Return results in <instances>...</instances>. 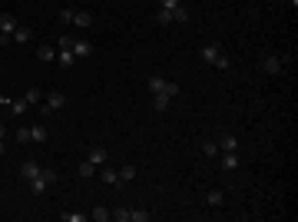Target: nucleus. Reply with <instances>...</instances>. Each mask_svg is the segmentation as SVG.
<instances>
[{"mask_svg": "<svg viewBox=\"0 0 298 222\" xmlns=\"http://www.w3.org/2000/svg\"><path fill=\"white\" fill-rule=\"evenodd\" d=\"M199 60L209 63V67H219V70H229V67H232V60L222 53V47H219V43H205L202 50H199Z\"/></svg>", "mask_w": 298, "mask_h": 222, "instance_id": "f257e3e1", "label": "nucleus"}, {"mask_svg": "<svg viewBox=\"0 0 298 222\" xmlns=\"http://www.w3.org/2000/svg\"><path fill=\"white\" fill-rule=\"evenodd\" d=\"M53 183H56V172H53V169H40V172L27 186H30V192H33V196H40V192H47V186H53Z\"/></svg>", "mask_w": 298, "mask_h": 222, "instance_id": "f03ea898", "label": "nucleus"}, {"mask_svg": "<svg viewBox=\"0 0 298 222\" xmlns=\"http://www.w3.org/2000/svg\"><path fill=\"white\" fill-rule=\"evenodd\" d=\"M66 106V96L60 90H53V93H47V106H40V116H50L53 110H63Z\"/></svg>", "mask_w": 298, "mask_h": 222, "instance_id": "7ed1b4c3", "label": "nucleus"}, {"mask_svg": "<svg viewBox=\"0 0 298 222\" xmlns=\"http://www.w3.org/2000/svg\"><path fill=\"white\" fill-rule=\"evenodd\" d=\"M281 67H285V63H281V56H279V53H265V56H262V70H265L268 76H279V73H281Z\"/></svg>", "mask_w": 298, "mask_h": 222, "instance_id": "20e7f679", "label": "nucleus"}, {"mask_svg": "<svg viewBox=\"0 0 298 222\" xmlns=\"http://www.w3.org/2000/svg\"><path fill=\"white\" fill-rule=\"evenodd\" d=\"M219 166H222V172H235L239 169V153L232 149V153H219Z\"/></svg>", "mask_w": 298, "mask_h": 222, "instance_id": "39448f33", "label": "nucleus"}, {"mask_svg": "<svg viewBox=\"0 0 298 222\" xmlns=\"http://www.w3.org/2000/svg\"><path fill=\"white\" fill-rule=\"evenodd\" d=\"M70 50H73L76 60H86V56H93V43H90V40H73Z\"/></svg>", "mask_w": 298, "mask_h": 222, "instance_id": "423d86ee", "label": "nucleus"}, {"mask_svg": "<svg viewBox=\"0 0 298 222\" xmlns=\"http://www.w3.org/2000/svg\"><path fill=\"white\" fill-rule=\"evenodd\" d=\"M86 159H90L93 166H106V163H110V153H106L103 146H93L90 153H86Z\"/></svg>", "mask_w": 298, "mask_h": 222, "instance_id": "0eeeda50", "label": "nucleus"}, {"mask_svg": "<svg viewBox=\"0 0 298 222\" xmlns=\"http://www.w3.org/2000/svg\"><path fill=\"white\" fill-rule=\"evenodd\" d=\"M215 143H219V153H232V149H239V139H235L232 133H222Z\"/></svg>", "mask_w": 298, "mask_h": 222, "instance_id": "6e6552de", "label": "nucleus"}, {"mask_svg": "<svg viewBox=\"0 0 298 222\" xmlns=\"http://www.w3.org/2000/svg\"><path fill=\"white\" fill-rule=\"evenodd\" d=\"M169 103H172V96H169L166 90H163V93H152V106H156V113H166Z\"/></svg>", "mask_w": 298, "mask_h": 222, "instance_id": "1a4fd4ad", "label": "nucleus"}, {"mask_svg": "<svg viewBox=\"0 0 298 222\" xmlns=\"http://www.w3.org/2000/svg\"><path fill=\"white\" fill-rule=\"evenodd\" d=\"M14 30H17V17H14V14H0V34H10V37H14Z\"/></svg>", "mask_w": 298, "mask_h": 222, "instance_id": "9d476101", "label": "nucleus"}, {"mask_svg": "<svg viewBox=\"0 0 298 222\" xmlns=\"http://www.w3.org/2000/svg\"><path fill=\"white\" fill-rule=\"evenodd\" d=\"M37 60H40V63H53V60H56L53 47H50V43H40V47H37Z\"/></svg>", "mask_w": 298, "mask_h": 222, "instance_id": "9b49d317", "label": "nucleus"}, {"mask_svg": "<svg viewBox=\"0 0 298 222\" xmlns=\"http://www.w3.org/2000/svg\"><path fill=\"white\" fill-rule=\"evenodd\" d=\"M47 136H50V133H47V126H43V123H37V126H30V143H47Z\"/></svg>", "mask_w": 298, "mask_h": 222, "instance_id": "f8f14e48", "label": "nucleus"}, {"mask_svg": "<svg viewBox=\"0 0 298 222\" xmlns=\"http://www.w3.org/2000/svg\"><path fill=\"white\" fill-rule=\"evenodd\" d=\"M56 63L63 67V70H70L76 63V56H73V50H56Z\"/></svg>", "mask_w": 298, "mask_h": 222, "instance_id": "ddd939ff", "label": "nucleus"}, {"mask_svg": "<svg viewBox=\"0 0 298 222\" xmlns=\"http://www.w3.org/2000/svg\"><path fill=\"white\" fill-rule=\"evenodd\" d=\"M37 172H40V166H37V163H33V159H27V163H20V176H23L27 183H30V179H33Z\"/></svg>", "mask_w": 298, "mask_h": 222, "instance_id": "4468645a", "label": "nucleus"}, {"mask_svg": "<svg viewBox=\"0 0 298 222\" xmlns=\"http://www.w3.org/2000/svg\"><path fill=\"white\" fill-rule=\"evenodd\" d=\"M90 219H93V222H110V219H113V209H106V205H96L93 212H90Z\"/></svg>", "mask_w": 298, "mask_h": 222, "instance_id": "2eb2a0df", "label": "nucleus"}, {"mask_svg": "<svg viewBox=\"0 0 298 222\" xmlns=\"http://www.w3.org/2000/svg\"><path fill=\"white\" fill-rule=\"evenodd\" d=\"M73 23L76 27H90V23H93V14H90V10H73Z\"/></svg>", "mask_w": 298, "mask_h": 222, "instance_id": "dca6fc26", "label": "nucleus"}, {"mask_svg": "<svg viewBox=\"0 0 298 222\" xmlns=\"http://www.w3.org/2000/svg\"><path fill=\"white\" fill-rule=\"evenodd\" d=\"M30 40H33V30H30V27H17V30H14V43H30Z\"/></svg>", "mask_w": 298, "mask_h": 222, "instance_id": "f3484780", "label": "nucleus"}, {"mask_svg": "<svg viewBox=\"0 0 298 222\" xmlns=\"http://www.w3.org/2000/svg\"><path fill=\"white\" fill-rule=\"evenodd\" d=\"M99 179H103V186H116V183H119V172H116V169H110V166H103Z\"/></svg>", "mask_w": 298, "mask_h": 222, "instance_id": "a211bd4d", "label": "nucleus"}, {"mask_svg": "<svg viewBox=\"0 0 298 222\" xmlns=\"http://www.w3.org/2000/svg\"><path fill=\"white\" fill-rule=\"evenodd\" d=\"M205 203H209V205H215V209H219V205L225 203V192H222V189H212V192L205 196Z\"/></svg>", "mask_w": 298, "mask_h": 222, "instance_id": "6ab92c4d", "label": "nucleus"}, {"mask_svg": "<svg viewBox=\"0 0 298 222\" xmlns=\"http://www.w3.org/2000/svg\"><path fill=\"white\" fill-rule=\"evenodd\" d=\"M93 176H96V166L90 159H83V163H80V179H93Z\"/></svg>", "mask_w": 298, "mask_h": 222, "instance_id": "aec40b11", "label": "nucleus"}, {"mask_svg": "<svg viewBox=\"0 0 298 222\" xmlns=\"http://www.w3.org/2000/svg\"><path fill=\"white\" fill-rule=\"evenodd\" d=\"M202 153L212 156V159H219V143H215V139H202Z\"/></svg>", "mask_w": 298, "mask_h": 222, "instance_id": "412c9836", "label": "nucleus"}, {"mask_svg": "<svg viewBox=\"0 0 298 222\" xmlns=\"http://www.w3.org/2000/svg\"><path fill=\"white\" fill-rule=\"evenodd\" d=\"M27 106H30V103H27L23 96H20V100H10V113H14V116H20V113L27 110Z\"/></svg>", "mask_w": 298, "mask_h": 222, "instance_id": "4be33fe9", "label": "nucleus"}, {"mask_svg": "<svg viewBox=\"0 0 298 222\" xmlns=\"http://www.w3.org/2000/svg\"><path fill=\"white\" fill-rule=\"evenodd\" d=\"M116 172H119V183H130L132 176H136V166H119Z\"/></svg>", "mask_w": 298, "mask_h": 222, "instance_id": "5701e85b", "label": "nucleus"}, {"mask_svg": "<svg viewBox=\"0 0 298 222\" xmlns=\"http://www.w3.org/2000/svg\"><path fill=\"white\" fill-rule=\"evenodd\" d=\"M130 222H149L146 209H130Z\"/></svg>", "mask_w": 298, "mask_h": 222, "instance_id": "b1692460", "label": "nucleus"}, {"mask_svg": "<svg viewBox=\"0 0 298 222\" xmlns=\"http://www.w3.org/2000/svg\"><path fill=\"white\" fill-rule=\"evenodd\" d=\"M186 20H189L186 7H176V10H172V23H186Z\"/></svg>", "mask_w": 298, "mask_h": 222, "instance_id": "393cba45", "label": "nucleus"}, {"mask_svg": "<svg viewBox=\"0 0 298 222\" xmlns=\"http://www.w3.org/2000/svg\"><path fill=\"white\" fill-rule=\"evenodd\" d=\"M23 100H27L30 106H33V103H40V100H43V93H40L37 86H30V90H27V96H23Z\"/></svg>", "mask_w": 298, "mask_h": 222, "instance_id": "a878e982", "label": "nucleus"}, {"mask_svg": "<svg viewBox=\"0 0 298 222\" xmlns=\"http://www.w3.org/2000/svg\"><path fill=\"white\" fill-rule=\"evenodd\" d=\"M156 20H159V27H169V23H172V10H163V7H159Z\"/></svg>", "mask_w": 298, "mask_h": 222, "instance_id": "bb28decb", "label": "nucleus"}, {"mask_svg": "<svg viewBox=\"0 0 298 222\" xmlns=\"http://www.w3.org/2000/svg\"><path fill=\"white\" fill-rule=\"evenodd\" d=\"M113 219L116 222H130V209H113Z\"/></svg>", "mask_w": 298, "mask_h": 222, "instance_id": "cd10ccee", "label": "nucleus"}, {"mask_svg": "<svg viewBox=\"0 0 298 222\" xmlns=\"http://www.w3.org/2000/svg\"><path fill=\"white\" fill-rule=\"evenodd\" d=\"M17 143H23V146L30 143V130H27V126H20V130H17Z\"/></svg>", "mask_w": 298, "mask_h": 222, "instance_id": "c85d7f7f", "label": "nucleus"}, {"mask_svg": "<svg viewBox=\"0 0 298 222\" xmlns=\"http://www.w3.org/2000/svg\"><path fill=\"white\" fill-rule=\"evenodd\" d=\"M86 216L83 212H63V222H83Z\"/></svg>", "mask_w": 298, "mask_h": 222, "instance_id": "c756f323", "label": "nucleus"}, {"mask_svg": "<svg viewBox=\"0 0 298 222\" xmlns=\"http://www.w3.org/2000/svg\"><path fill=\"white\" fill-rule=\"evenodd\" d=\"M159 7L163 10H176V7H182V0H159Z\"/></svg>", "mask_w": 298, "mask_h": 222, "instance_id": "7c9ffc66", "label": "nucleus"}, {"mask_svg": "<svg viewBox=\"0 0 298 222\" xmlns=\"http://www.w3.org/2000/svg\"><path fill=\"white\" fill-rule=\"evenodd\" d=\"M60 23H73V10H70V7L60 10Z\"/></svg>", "mask_w": 298, "mask_h": 222, "instance_id": "2f4dec72", "label": "nucleus"}, {"mask_svg": "<svg viewBox=\"0 0 298 222\" xmlns=\"http://www.w3.org/2000/svg\"><path fill=\"white\" fill-rule=\"evenodd\" d=\"M73 47V37H60V43H56V50H70Z\"/></svg>", "mask_w": 298, "mask_h": 222, "instance_id": "473e14b6", "label": "nucleus"}, {"mask_svg": "<svg viewBox=\"0 0 298 222\" xmlns=\"http://www.w3.org/2000/svg\"><path fill=\"white\" fill-rule=\"evenodd\" d=\"M0 106H10V100H7V96H0Z\"/></svg>", "mask_w": 298, "mask_h": 222, "instance_id": "72a5a7b5", "label": "nucleus"}, {"mask_svg": "<svg viewBox=\"0 0 298 222\" xmlns=\"http://www.w3.org/2000/svg\"><path fill=\"white\" fill-rule=\"evenodd\" d=\"M3 136H7V130H3V123H0V139H3Z\"/></svg>", "mask_w": 298, "mask_h": 222, "instance_id": "f704fd0d", "label": "nucleus"}, {"mask_svg": "<svg viewBox=\"0 0 298 222\" xmlns=\"http://www.w3.org/2000/svg\"><path fill=\"white\" fill-rule=\"evenodd\" d=\"M3 153H7V146H3V139H0V156H3Z\"/></svg>", "mask_w": 298, "mask_h": 222, "instance_id": "c9c22d12", "label": "nucleus"}, {"mask_svg": "<svg viewBox=\"0 0 298 222\" xmlns=\"http://www.w3.org/2000/svg\"><path fill=\"white\" fill-rule=\"evenodd\" d=\"M292 3H298V0H292Z\"/></svg>", "mask_w": 298, "mask_h": 222, "instance_id": "e433bc0d", "label": "nucleus"}]
</instances>
